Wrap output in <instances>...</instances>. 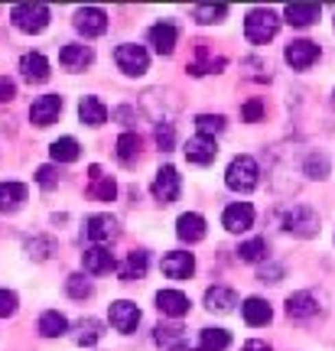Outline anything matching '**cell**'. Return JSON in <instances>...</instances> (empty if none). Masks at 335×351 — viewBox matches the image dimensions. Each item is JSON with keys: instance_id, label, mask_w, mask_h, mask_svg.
<instances>
[{"instance_id": "obj_1", "label": "cell", "mask_w": 335, "mask_h": 351, "mask_svg": "<svg viewBox=\"0 0 335 351\" xmlns=\"http://www.w3.org/2000/svg\"><path fill=\"white\" fill-rule=\"evenodd\" d=\"M257 179H261V166L248 153L235 156L228 163V169H224V186L231 189V192H251V189L257 186Z\"/></svg>"}, {"instance_id": "obj_2", "label": "cell", "mask_w": 335, "mask_h": 351, "mask_svg": "<svg viewBox=\"0 0 335 351\" xmlns=\"http://www.w3.org/2000/svg\"><path fill=\"white\" fill-rule=\"evenodd\" d=\"M280 29V16L267 7H254V10L244 16V36L254 43V46H267Z\"/></svg>"}, {"instance_id": "obj_3", "label": "cell", "mask_w": 335, "mask_h": 351, "mask_svg": "<svg viewBox=\"0 0 335 351\" xmlns=\"http://www.w3.org/2000/svg\"><path fill=\"white\" fill-rule=\"evenodd\" d=\"M49 7L46 3H16L10 10V20L13 26L20 29V33H30V36H36L43 33L46 26H49Z\"/></svg>"}, {"instance_id": "obj_4", "label": "cell", "mask_w": 335, "mask_h": 351, "mask_svg": "<svg viewBox=\"0 0 335 351\" xmlns=\"http://www.w3.org/2000/svg\"><path fill=\"white\" fill-rule=\"evenodd\" d=\"M114 62H117V69L124 75L140 78V75H147V69H150V52L143 46H137V43H121L114 49Z\"/></svg>"}, {"instance_id": "obj_5", "label": "cell", "mask_w": 335, "mask_h": 351, "mask_svg": "<svg viewBox=\"0 0 335 351\" xmlns=\"http://www.w3.org/2000/svg\"><path fill=\"white\" fill-rule=\"evenodd\" d=\"M150 192H153V199L160 202V205L176 202L179 199V192H183V176H179V169H176V166H160L157 176H153Z\"/></svg>"}, {"instance_id": "obj_6", "label": "cell", "mask_w": 335, "mask_h": 351, "mask_svg": "<svg viewBox=\"0 0 335 351\" xmlns=\"http://www.w3.org/2000/svg\"><path fill=\"white\" fill-rule=\"evenodd\" d=\"M108 322H111L114 332L130 335V332H137V326H140V306L130 300H114L111 306H108Z\"/></svg>"}, {"instance_id": "obj_7", "label": "cell", "mask_w": 335, "mask_h": 351, "mask_svg": "<svg viewBox=\"0 0 335 351\" xmlns=\"http://www.w3.org/2000/svg\"><path fill=\"white\" fill-rule=\"evenodd\" d=\"M284 59L290 69L306 72V69H312V65L319 62V46H316L312 39H293V43H286Z\"/></svg>"}, {"instance_id": "obj_8", "label": "cell", "mask_w": 335, "mask_h": 351, "mask_svg": "<svg viewBox=\"0 0 335 351\" xmlns=\"http://www.w3.org/2000/svg\"><path fill=\"white\" fill-rule=\"evenodd\" d=\"M284 228L290 234H297V238H312L319 231V215L306 208V205H297V208H290L284 215Z\"/></svg>"}, {"instance_id": "obj_9", "label": "cell", "mask_w": 335, "mask_h": 351, "mask_svg": "<svg viewBox=\"0 0 335 351\" xmlns=\"http://www.w3.org/2000/svg\"><path fill=\"white\" fill-rule=\"evenodd\" d=\"M72 23L85 39L104 36V33H108V13L101 10V7H82V10H75Z\"/></svg>"}, {"instance_id": "obj_10", "label": "cell", "mask_w": 335, "mask_h": 351, "mask_svg": "<svg viewBox=\"0 0 335 351\" xmlns=\"http://www.w3.org/2000/svg\"><path fill=\"white\" fill-rule=\"evenodd\" d=\"M222 225H224V231H231V234L251 231V225H254V205H251V202H231L222 212Z\"/></svg>"}, {"instance_id": "obj_11", "label": "cell", "mask_w": 335, "mask_h": 351, "mask_svg": "<svg viewBox=\"0 0 335 351\" xmlns=\"http://www.w3.org/2000/svg\"><path fill=\"white\" fill-rule=\"evenodd\" d=\"M160 270L166 280H189V276L196 274V257L189 251H170V254H163Z\"/></svg>"}, {"instance_id": "obj_12", "label": "cell", "mask_w": 335, "mask_h": 351, "mask_svg": "<svg viewBox=\"0 0 335 351\" xmlns=\"http://www.w3.org/2000/svg\"><path fill=\"white\" fill-rule=\"evenodd\" d=\"M147 39H150V46L160 52V56H173L176 39H179V29H176V23H170V20H160V23H153L147 29Z\"/></svg>"}, {"instance_id": "obj_13", "label": "cell", "mask_w": 335, "mask_h": 351, "mask_svg": "<svg viewBox=\"0 0 335 351\" xmlns=\"http://www.w3.org/2000/svg\"><path fill=\"white\" fill-rule=\"evenodd\" d=\"M59 114H62V98H59V95H43V98L33 101L30 121H33L36 127H49V124H56Z\"/></svg>"}, {"instance_id": "obj_14", "label": "cell", "mask_w": 335, "mask_h": 351, "mask_svg": "<svg viewBox=\"0 0 335 351\" xmlns=\"http://www.w3.org/2000/svg\"><path fill=\"white\" fill-rule=\"evenodd\" d=\"M186 160L192 166H209L215 163V156H218V143H215V137H202V134H196V137L186 143Z\"/></svg>"}, {"instance_id": "obj_15", "label": "cell", "mask_w": 335, "mask_h": 351, "mask_svg": "<svg viewBox=\"0 0 335 351\" xmlns=\"http://www.w3.org/2000/svg\"><path fill=\"white\" fill-rule=\"evenodd\" d=\"M49 72H52V65H49V59H46L43 52H26L23 59H20V75H23L30 85H43V82H49Z\"/></svg>"}, {"instance_id": "obj_16", "label": "cell", "mask_w": 335, "mask_h": 351, "mask_svg": "<svg viewBox=\"0 0 335 351\" xmlns=\"http://www.w3.org/2000/svg\"><path fill=\"white\" fill-rule=\"evenodd\" d=\"M91 62H95V52H91V46H82V43H69L59 52V65L65 72H85Z\"/></svg>"}, {"instance_id": "obj_17", "label": "cell", "mask_w": 335, "mask_h": 351, "mask_svg": "<svg viewBox=\"0 0 335 351\" xmlns=\"http://www.w3.org/2000/svg\"><path fill=\"white\" fill-rule=\"evenodd\" d=\"M189 296L183 293V289H160L157 293V309H160L166 319H183V315L189 313Z\"/></svg>"}, {"instance_id": "obj_18", "label": "cell", "mask_w": 335, "mask_h": 351, "mask_svg": "<svg viewBox=\"0 0 335 351\" xmlns=\"http://www.w3.org/2000/svg\"><path fill=\"white\" fill-rule=\"evenodd\" d=\"M85 238L95 244H108L117 238V218L114 215H91L85 221Z\"/></svg>"}, {"instance_id": "obj_19", "label": "cell", "mask_w": 335, "mask_h": 351, "mask_svg": "<svg viewBox=\"0 0 335 351\" xmlns=\"http://www.w3.org/2000/svg\"><path fill=\"white\" fill-rule=\"evenodd\" d=\"M205 218H202L199 212H183L179 218H176V238L186 241V244H199L202 238H205Z\"/></svg>"}, {"instance_id": "obj_20", "label": "cell", "mask_w": 335, "mask_h": 351, "mask_svg": "<svg viewBox=\"0 0 335 351\" xmlns=\"http://www.w3.org/2000/svg\"><path fill=\"white\" fill-rule=\"evenodd\" d=\"M82 267H85V274H111V270H117V263H114L111 251L104 247V244H95V247H88L85 254H82Z\"/></svg>"}, {"instance_id": "obj_21", "label": "cell", "mask_w": 335, "mask_h": 351, "mask_svg": "<svg viewBox=\"0 0 335 351\" xmlns=\"http://www.w3.org/2000/svg\"><path fill=\"white\" fill-rule=\"evenodd\" d=\"M26 195H30V189L23 182H0V215H13L23 208Z\"/></svg>"}, {"instance_id": "obj_22", "label": "cell", "mask_w": 335, "mask_h": 351, "mask_svg": "<svg viewBox=\"0 0 335 351\" xmlns=\"http://www.w3.org/2000/svg\"><path fill=\"white\" fill-rule=\"evenodd\" d=\"M150 270V254L147 251H130L124 257V263L117 267V276L124 280V283H134V280H143Z\"/></svg>"}, {"instance_id": "obj_23", "label": "cell", "mask_w": 335, "mask_h": 351, "mask_svg": "<svg viewBox=\"0 0 335 351\" xmlns=\"http://www.w3.org/2000/svg\"><path fill=\"white\" fill-rule=\"evenodd\" d=\"M241 315H244V322L254 328H261L267 326L273 319V309H270V302L261 300V296H248V300L241 302Z\"/></svg>"}, {"instance_id": "obj_24", "label": "cell", "mask_w": 335, "mask_h": 351, "mask_svg": "<svg viewBox=\"0 0 335 351\" xmlns=\"http://www.w3.org/2000/svg\"><path fill=\"white\" fill-rule=\"evenodd\" d=\"M75 345L78 348H95L101 339H104V326H101L98 319H91V315H85V319H78L75 322Z\"/></svg>"}, {"instance_id": "obj_25", "label": "cell", "mask_w": 335, "mask_h": 351, "mask_svg": "<svg viewBox=\"0 0 335 351\" xmlns=\"http://www.w3.org/2000/svg\"><path fill=\"white\" fill-rule=\"evenodd\" d=\"M319 16H323L319 3H286V10H284V20L290 26H312V23H319Z\"/></svg>"}, {"instance_id": "obj_26", "label": "cell", "mask_w": 335, "mask_h": 351, "mask_svg": "<svg viewBox=\"0 0 335 351\" xmlns=\"http://www.w3.org/2000/svg\"><path fill=\"white\" fill-rule=\"evenodd\" d=\"M78 121L85 127H101L108 121V108H104V101L95 98V95H85V98L78 101Z\"/></svg>"}, {"instance_id": "obj_27", "label": "cell", "mask_w": 335, "mask_h": 351, "mask_svg": "<svg viewBox=\"0 0 335 351\" xmlns=\"http://www.w3.org/2000/svg\"><path fill=\"white\" fill-rule=\"evenodd\" d=\"M235 306H238L235 289H228V287H209L205 289V309H209V313L224 315V313H231Z\"/></svg>"}, {"instance_id": "obj_28", "label": "cell", "mask_w": 335, "mask_h": 351, "mask_svg": "<svg viewBox=\"0 0 335 351\" xmlns=\"http://www.w3.org/2000/svg\"><path fill=\"white\" fill-rule=\"evenodd\" d=\"M140 147H143V140H140V134H137V130H124V134L117 137V143H114L117 160H121L124 166H134L137 160H140Z\"/></svg>"}, {"instance_id": "obj_29", "label": "cell", "mask_w": 335, "mask_h": 351, "mask_svg": "<svg viewBox=\"0 0 335 351\" xmlns=\"http://www.w3.org/2000/svg\"><path fill=\"white\" fill-rule=\"evenodd\" d=\"M319 313V302L312 293H293V296H286V315L290 319H312V315Z\"/></svg>"}, {"instance_id": "obj_30", "label": "cell", "mask_w": 335, "mask_h": 351, "mask_svg": "<svg viewBox=\"0 0 335 351\" xmlns=\"http://www.w3.org/2000/svg\"><path fill=\"white\" fill-rule=\"evenodd\" d=\"M69 328L72 326H69V319L59 309H46V313L39 315V335L43 339H62Z\"/></svg>"}, {"instance_id": "obj_31", "label": "cell", "mask_w": 335, "mask_h": 351, "mask_svg": "<svg viewBox=\"0 0 335 351\" xmlns=\"http://www.w3.org/2000/svg\"><path fill=\"white\" fill-rule=\"evenodd\" d=\"M88 173H91V195H95L98 202H114V195H117V182H114L111 176H101L98 166H91Z\"/></svg>"}, {"instance_id": "obj_32", "label": "cell", "mask_w": 335, "mask_h": 351, "mask_svg": "<svg viewBox=\"0 0 335 351\" xmlns=\"http://www.w3.org/2000/svg\"><path fill=\"white\" fill-rule=\"evenodd\" d=\"M78 153H82V147H78L75 137H59V140H52V147H49L52 163H75Z\"/></svg>"}, {"instance_id": "obj_33", "label": "cell", "mask_w": 335, "mask_h": 351, "mask_svg": "<svg viewBox=\"0 0 335 351\" xmlns=\"http://www.w3.org/2000/svg\"><path fill=\"white\" fill-rule=\"evenodd\" d=\"M199 345L202 351H228V345H231V332L228 328H202L199 332Z\"/></svg>"}, {"instance_id": "obj_34", "label": "cell", "mask_w": 335, "mask_h": 351, "mask_svg": "<svg viewBox=\"0 0 335 351\" xmlns=\"http://www.w3.org/2000/svg\"><path fill=\"white\" fill-rule=\"evenodd\" d=\"M157 345H163V348H186V328L183 326H157Z\"/></svg>"}, {"instance_id": "obj_35", "label": "cell", "mask_w": 335, "mask_h": 351, "mask_svg": "<svg viewBox=\"0 0 335 351\" xmlns=\"http://www.w3.org/2000/svg\"><path fill=\"white\" fill-rule=\"evenodd\" d=\"M267 257V241L264 238H251L238 247V261L241 263H261Z\"/></svg>"}, {"instance_id": "obj_36", "label": "cell", "mask_w": 335, "mask_h": 351, "mask_svg": "<svg viewBox=\"0 0 335 351\" xmlns=\"http://www.w3.org/2000/svg\"><path fill=\"white\" fill-rule=\"evenodd\" d=\"M192 16H196V20H199V23H222L224 16H228V7H224V3H202V7H196V10H192Z\"/></svg>"}, {"instance_id": "obj_37", "label": "cell", "mask_w": 335, "mask_h": 351, "mask_svg": "<svg viewBox=\"0 0 335 351\" xmlns=\"http://www.w3.org/2000/svg\"><path fill=\"white\" fill-rule=\"evenodd\" d=\"M65 293H69L72 300H88V296L95 293V287H91V280H88L85 274H72L65 280Z\"/></svg>"}, {"instance_id": "obj_38", "label": "cell", "mask_w": 335, "mask_h": 351, "mask_svg": "<svg viewBox=\"0 0 335 351\" xmlns=\"http://www.w3.org/2000/svg\"><path fill=\"white\" fill-rule=\"evenodd\" d=\"M196 127H199L202 137H215V134L224 130V117L222 114H199V117H196Z\"/></svg>"}, {"instance_id": "obj_39", "label": "cell", "mask_w": 335, "mask_h": 351, "mask_svg": "<svg viewBox=\"0 0 335 351\" xmlns=\"http://www.w3.org/2000/svg\"><path fill=\"white\" fill-rule=\"evenodd\" d=\"M157 147L163 153H170L176 147V127L173 124H157Z\"/></svg>"}, {"instance_id": "obj_40", "label": "cell", "mask_w": 335, "mask_h": 351, "mask_svg": "<svg viewBox=\"0 0 335 351\" xmlns=\"http://www.w3.org/2000/svg\"><path fill=\"white\" fill-rule=\"evenodd\" d=\"M16 306H20V296L13 293V289H0V319H10L16 313Z\"/></svg>"}, {"instance_id": "obj_41", "label": "cell", "mask_w": 335, "mask_h": 351, "mask_svg": "<svg viewBox=\"0 0 335 351\" xmlns=\"http://www.w3.org/2000/svg\"><path fill=\"white\" fill-rule=\"evenodd\" d=\"M306 176H310V179H325V176H329V160L312 153L310 160H306Z\"/></svg>"}, {"instance_id": "obj_42", "label": "cell", "mask_w": 335, "mask_h": 351, "mask_svg": "<svg viewBox=\"0 0 335 351\" xmlns=\"http://www.w3.org/2000/svg\"><path fill=\"white\" fill-rule=\"evenodd\" d=\"M26 251H30V257H36V261H46L52 251V241L49 238H33L26 244Z\"/></svg>"}, {"instance_id": "obj_43", "label": "cell", "mask_w": 335, "mask_h": 351, "mask_svg": "<svg viewBox=\"0 0 335 351\" xmlns=\"http://www.w3.org/2000/svg\"><path fill=\"white\" fill-rule=\"evenodd\" d=\"M36 182L43 189H56V186H59V169H56V166H39V169H36Z\"/></svg>"}, {"instance_id": "obj_44", "label": "cell", "mask_w": 335, "mask_h": 351, "mask_svg": "<svg viewBox=\"0 0 335 351\" xmlns=\"http://www.w3.org/2000/svg\"><path fill=\"white\" fill-rule=\"evenodd\" d=\"M241 117H244L248 124H257V121L264 117V101H261V98H251L248 104L241 108Z\"/></svg>"}, {"instance_id": "obj_45", "label": "cell", "mask_w": 335, "mask_h": 351, "mask_svg": "<svg viewBox=\"0 0 335 351\" xmlns=\"http://www.w3.org/2000/svg\"><path fill=\"white\" fill-rule=\"evenodd\" d=\"M280 276H284V267H277V263H270V267H264L261 270L264 283H280Z\"/></svg>"}, {"instance_id": "obj_46", "label": "cell", "mask_w": 335, "mask_h": 351, "mask_svg": "<svg viewBox=\"0 0 335 351\" xmlns=\"http://www.w3.org/2000/svg\"><path fill=\"white\" fill-rule=\"evenodd\" d=\"M16 98V85H13L10 78H0V104L3 101H13Z\"/></svg>"}, {"instance_id": "obj_47", "label": "cell", "mask_w": 335, "mask_h": 351, "mask_svg": "<svg viewBox=\"0 0 335 351\" xmlns=\"http://www.w3.org/2000/svg\"><path fill=\"white\" fill-rule=\"evenodd\" d=\"M241 351H273L267 341H261V339H251V341H244L241 345Z\"/></svg>"}]
</instances>
